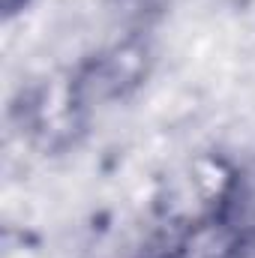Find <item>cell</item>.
Masks as SVG:
<instances>
[{"label":"cell","mask_w":255,"mask_h":258,"mask_svg":"<svg viewBox=\"0 0 255 258\" xmlns=\"http://www.w3.org/2000/svg\"><path fill=\"white\" fill-rule=\"evenodd\" d=\"M210 222L234 249L243 255L255 252V159L225 183Z\"/></svg>","instance_id":"cell-1"}]
</instances>
